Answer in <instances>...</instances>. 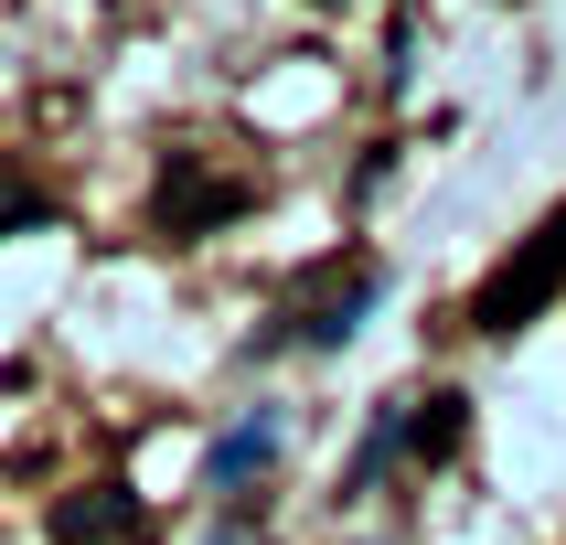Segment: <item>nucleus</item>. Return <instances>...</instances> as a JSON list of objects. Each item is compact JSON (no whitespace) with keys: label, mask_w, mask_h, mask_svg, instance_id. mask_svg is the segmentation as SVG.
I'll list each match as a JSON object with an SVG mask.
<instances>
[{"label":"nucleus","mask_w":566,"mask_h":545,"mask_svg":"<svg viewBox=\"0 0 566 545\" xmlns=\"http://www.w3.org/2000/svg\"><path fill=\"white\" fill-rule=\"evenodd\" d=\"M268 460H279V417L256 407V417H235V428L214 439V492H247V481L268 471Z\"/></svg>","instance_id":"obj_5"},{"label":"nucleus","mask_w":566,"mask_h":545,"mask_svg":"<svg viewBox=\"0 0 566 545\" xmlns=\"http://www.w3.org/2000/svg\"><path fill=\"white\" fill-rule=\"evenodd\" d=\"M139 535V503H128L118 481H96L75 503H54V545H128Z\"/></svg>","instance_id":"obj_3"},{"label":"nucleus","mask_w":566,"mask_h":545,"mask_svg":"<svg viewBox=\"0 0 566 545\" xmlns=\"http://www.w3.org/2000/svg\"><path fill=\"white\" fill-rule=\"evenodd\" d=\"M556 289H566V203H556V214H545L535 235H524V247H513L503 268L471 289V332H524Z\"/></svg>","instance_id":"obj_2"},{"label":"nucleus","mask_w":566,"mask_h":545,"mask_svg":"<svg viewBox=\"0 0 566 545\" xmlns=\"http://www.w3.org/2000/svg\"><path fill=\"white\" fill-rule=\"evenodd\" d=\"M460 428H471V396H417V417H407V460H449V449H460Z\"/></svg>","instance_id":"obj_6"},{"label":"nucleus","mask_w":566,"mask_h":545,"mask_svg":"<svg viewBox=\"0 0 566 545\" xmlns=\"http://www.w3.org/2000/svg\"><path fill=\"white\" fill-rule=\"evenodd\" d=\"M375 300H385V268H375V256H343L332 279L289 289L279 332H256V353H343L353 332H364V311H375Z\"/></svg>","instance_id":"obj_1"},{"label":"nucleus","mask_w":566,"mask_h":545,"mask_svg":"<svg viewBox=\"0 0 566 545\" xmlns=\"http://www.w3.org/2000/svg\"><path fill=\"white\" fill-rule=\"evenodd\" d=\"M247 192L235 182H203L192 160H171V182H160V235H192V224H214V214H235Z\"/></svg>","instance_id":"obj_4"},{"label":"nucleus","mask_w":566,"mask_h":545,"mask_svg":"<svg viewBox=\"0 0 566 545\" xmlns=\"http://www.w3.org/2000/svg\"><path fill=\"white\" fill-rule=\"evenodd\" d=\"M43 214H54V203H43V182H22V171L0 160V235H32Z\"/></svg>","instance_id":"obj_7"}]
</instances>
